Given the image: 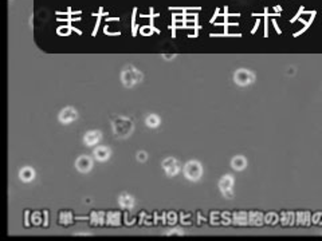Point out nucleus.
<instances>
[{
    "label": "nucleus",
    "mask_w": 322,
    "mask_h": 241,
    "mask_svg": "<svg viewBox=\"0 0 322 241\" xmlns=\"http://www.w3.org/2000/svg\"><path fill=\"white\" fill-rule=\"evenodd\" d=\"M136 11H137V8H134L133 9V18H132V35L133 36H136L137 34V30H136Z\"/></svg>",
    "instance_id": "nucleus-4"
},
{
    "label": "nucleus",
    "mask_w": 322,
    "mask_h": 241,
    "mask_svg": "<svg viewBox=\"0 0 322 241\" xmlns=\"http://www.w3.org/2000/svg\"><path fill=\"white\" fill-rule=\"evenodd\" d=\"M307 12L309 11H305V7H303V5H301V8H299L298 9V12H297V15L294 16V18H293V19L290 20V23H295V22H297V20L299 19V16H301V14H307Z\"/></svg>",
    "instance_id": "nucleus-3"
},
{
    "label": "nucleus",
    "mask_w": 322,
    "mask_h": 241,
    "mask_svg": "<svg viewBox=\"0 0 322 241\" xmlns=\"http://www.w3.org/2000/svg\"><path fill=\"white\" fill-rule=\"evenodd\" d=\"M113 20H120L118 18H106L105 22H113Z\"/></svg>",
    "instance_id": "nucleus-8"
},
{
    "label": "nucleus",
    "mask_w": 322,
    "mask_h": 241,
    "mask_svg": "<svg viewBox=\"0 0 322 241\" xmlns=\"http://www.w3.org/2000/svg\"><path fill=\"white\" fill-rule=\"evenodd\" d=\"M259 24H260V20H259V18H258V20L255 22V26H254V28L251 30V34H255L256 30H258V27H259Z\"/></svg>",
    "instance_id": "nucleus-5"
},
{
    "label": "nucleus",
    "mask_w": 322,
    "mask_h": 241,
    "mask_svg": "<svg viewBox=\"0 0 322 241\" xmlns=\"http://www.w3.org/2000/svg\"><path fill=\"white\" fill-rule=\"evenodd\" d=\"M272 24H274V27H275V30H276V34H279V35H280V34H282V31H280V28L278 27V24H276V20L275 19L272 20Z\"/></svg>",
    "instance_id": "nucleus-7"
},
{
    "label": "nucleus",
    "mask_w": 322,
    "mask_h": 241,
    "mask_svg": "<svg viewBox=\"0 0 322 241\" xmlns=\"http://www.w3.org/2000/svg\"><path fill=\"white\" fill-rule=\"evenodd\" d=\"M268 8L266 7L264 8V14H263V18H264V38H267L268 36Z\"/></svg>",
    "instance_id": "nucleus-2"
},
{
    "label": "nucleus",
    "mask_w": 322,
    "mask_h": 241,
    "mask_svg": "<svg viewBox=\"0 0 322 241\" xmlns=\"http://www.w3.org/2000/svg\"><path fill=\"white\" fill-rule=\"evenodd\" d=\"M217 11H219V8H216V9H215L214 16H212V19L210 20V23H211V24H214V23H215V19H216V18H217V15H219V12H217Z\"/></svg>",
    "instance_id": "nucleus-6"
},
{
    "label": "nucleus",
    "mask_w": 322,
    "mask_h": 241,
    "mask_svg": "<svg viewBox=\"0 0 322 241\" xmlns=\"http://www.w3.org/2000/svg\"><path fill=\"white\" fill-rule=\"evenodd\" d=\"M315 14H317V12H315V11H313V12H311V18H310V20H307V23L305 24V26H303V28H302V30H301V31L295 32V34H294V38H298L299 35H302L303 32H305V31H306V30H307V28L310 27V26H311V23H313V20H314V16H315Z\"/></svg>",
    "instance_id": "nucleus-1"
}]
</instances>
